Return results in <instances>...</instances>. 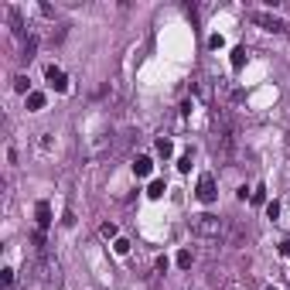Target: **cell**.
<instances>
[{"label":"cell","instance_id":"6da1fadb","mask_svg":"<svg viewBox=\"0 0 290 290\" xmlns=\"http://www.w3.org/2000/svg\"><path fill=\"white\" fill-rule=\"evenodd\" d=\"M232 147H236V130L229 123L225 113H215V133H212V150L218 154V160H229L232 157Z\"/></svg>","mask_w":290,"mask_h":290},{"label":"cell","instance_id":"7a4b0ae2","mask_svg":"<svg viewBox=\"0 0 290 290\" xmlns=\"http://www.w3.org/2000/svg\"><path fill=\"white\" fill-rule=\"evenodd\" d=\"M191 232L195 236H202V239H215V236H222L225 232V222L218 215H191Z\"/></svg>","mask_w":290,"mask_h":290},{"label":"cell","instance_id":"3957f363","mask_svg":"<svg viewBox=\"0 0 290 290\" xmlns=\"http://www.w3.org/2000/svg\"><path fill=\"white\" fill-rule=\"evenodd\" d=\"M253 21H256L263 31H273V34H284V31H287V21H280V17H273V14H253Z\"/></svg>","mask_w":290,"mask_h":290},{"label":"cell","instance_id":"277c9868","mask_svg":"<svg viewBox=\"0 0 290 290\" xmlns=\"http://www.w3.org/2000/svg\"><path fill=\"white\" fill-rule=\"evenodd\" d=\"M198 198H202L205 205H212V202L218 198V191H215V178H212V174H202V178H198Z\"/></svg>","mask_w":290,"mask_h":290},{"label":"cell","instance_id":"5b68a950","mask_svg":"<svg viewBox=\"0 0 290 290\" xmlns=\"http://www.w3.org/2000/svg\"><path fill=\"white\" fill-rule=\"evenodd\" d=\"M45 79H48V85H52L55 92H65V89H69V75L62 72L58 65H48V69H45Z\"/></svg>","mask_w":290,"mask_h":290},{"label":"cell","instance_id":"8992f818","mask_svg":"<svg viewBox=\"0 0 290 290\" xmlns=\"http://www.w3.org/2000/svg\"><path fill=\"white\" fill-rule=\"evenodd\" d=\"M41 270H45V273H41V277H45V284H48L52 290H58V287H62V266H58V263L45 260V263H41Z\"/></svg>","mask_w":290,"mask_h":290},{"label":"cell","instance_id":"52a82bcc","mask_svg":"<svg viewBox=\"0 0 290 290\" xmlns=\"http://www.w3.org/2000/svg\"><path fill=\"white\" fill-rule=\"evenodd\" d=\"M34 215H38V229H48V225H52V205H48V202H38Z\"/></svg>","mask_w":290,"mask_h":290},{"label":"cell","instance_id":"ba28073f","mask_svg":"<svg viewBox=\"0 0 290 290\" xmlns=\"http://www.w3.org/2000/svg\"><path fill=\"white\" fill-rule=\"evenodd\" d=\"M150 171H154V160H150V157H137V160H133V174H137V178H147Z\"/></svg>","mask_w":290,"mask_h":290},{"label":"cell","instance_id":"9c48e42d","mask_svg":"<svg viewBox=\"0 0 290 290\" xmlns=\"http://www.w3.org/2000/svg\"><path fill=\"white\" fill-rule=\"evenodd\" d=\"M24 103H27V109H31V113H38V109H45V92H27V99H24Z\"/></svg>","mask_w":290,"mask_h":290},{"label":"cell","instance_id":"30bf717a","mask_svg":"<svg viewBox=\"0 0 290 290\" xmlns=\"http://www.w3.org/2000/svg\"><path fill=\"white\" fill-rule=\"evenodd\" d=\"M99 232H103V239H113V242L120 239V229H116V222H103V225H99Z\"/></svg>","mask_w":290,"mask_h":290},{"label":"cell","instance_id":"8fae6325","mask_svg":"<svg viewBox=\"0 0 290 290\" xmlns=\"http://www.w3.org/2000/svg\"><path fill=\"white\" fill-rule=\"evenodd\" d=\"M157 154H160V157H171V154H174V144H171L167 137H160V140H157Z\"/></svg>","mask_w":290,"mask_h":290},{"label":"cell","instance_id":"7c38bea8","mask_svg":"<svg viewBox=\"0 0 290 290\" xmlns=\"http://www.w3.org/2000/svg\"><path fill=\"white\" fill-rule=\"evenodd\" d=\"M246 65V48H232V69H242Z\"/></svg>","mask_w":290,"mask_h":290},{"label":"cell","instance_id":"4fadbf2b","mask_svg":"<svg viewBox=\"0 0 290 290\" xmlns=\"http://www.w3.org/2000/svg\"><path fill=\"white\" fill-rule=\"evenodd\" d=\"M164 191H167V185H164V181H150V188H147V195H150V198H160Z\"/></svg>","mask_w":290,"mask_h":290},{"label":"cell","instance_id":"5bb4252c","mask_svg":"<svg viewBox=\"0 0 290 290\" xmlns=\"http://www.w3.org/2000/svg\"><path fill=\"white\" fill-rule=\"evenodd\" d=\"M191 260H195L191 249H181V253H178V266H181V270H191Z\"/></svg>","mask_w":290,"mask_h":290},{"label":"cell","instance_id":"9a60e30c","mask_svg":"<svg viewBox=\"0 0 290 290\" xmlns=\"http://www.w3.org/2000/svg\"><path fill=\"white\" fill-rule=\"evenodd\" d=\"M34 48H38V38H34V34H31V38H27V41H24V58H27V62H31V58H34Z\"/></svg>","mask_w":290,"mask_h":290},{"label":"cell","instance_id":"2e32d148","mask_svg":"<svg viewBox=\"0 0 290 290\" xmlns=\"http://www.w3.org/2000/svg\"><path fill=\"white\" fill-rule=\"evenodd\" d=\"M113 249H116L120 256H127V253H130V242H127V239H116V242H113Z\"/></svg>","mask_w":290,"mask_h":290},{"label":"cell","instance_id":"e0dca14e","mask_svg":"<svg viewBox=\"0 0 290 290\" xmlns=\"http://www.w3.org/2000/svg\"><path fill=\"white\" fill-rule=\"evenodd\" d=\"M14 89H17V92H31V89H27V79H24V75H17V79H14Z\"/></svg>","mask_w":290,"mask_h":290},{"label":"cell","instance_id":"ac0fdd59","mask_svg":"<svg viewBox=\"0 0 290 290\" xmlns=\"http://www.w3.org/2000/svg\"><path fill=\"white\" fill-rule=\"evenodd\" d=\"M266 215H270V218L280 215V202H266Z\"/></svg>","mask_w":290,"mask_h":290},{"label":"cell","instance_id":"d6986e66","mask_svg":"<svg viewBox=\"0 0 290 290\" xmlns=\"http://www.w3.org/2000/svg\"><path fill=\"white\" fill-rule=\"evenodd\" d=\"M249 198H253V205H263V202H266V195H263V188H256V191H253Z\"/></svg>","mask_w":290,"mask_h":290},{"label":"cell","instance_id":"ffe728a7","mask_svg":"<svg viewBox=\"0 0 290 290\" xmlns=\"http://www.w3.org/2000/svg\"><path fill=\"white\" fill-rule=\"evenodd\" d=\"M222 45H225V41H222V34H212V38H209V48H215V52H218Z\"/></svg>","mask_w":290,"mask_h":290},{"label":"cell","instance_id":"44dd1931","mask_svg":"<svg viewBox=\"0 0 290 290\" xmlns=\"http://www.w3.org/2000/svg\"><path fill=\"white\" fill-rule=\"evenodd\" d=\"M178 171H191V157H188V154L178 160Z\"/></svg>","mask_w":290,"mask_h":290},{"label":"cell","instance_id":"7402d4cb","mask_svg":"<svg viewBox=\"0 0 290 290\" xmlns=\"http://www.w3.org/2000/svg\"><path fill=\"white\" fill-rule=\"evenodd\" d=\"M157 273H167V256H157Z\"/></svg>","mask_w":290,"mask_h":290},{"label":"cell","instance_id":"603a6c76","mask_svg":"<svg viewBox=\"0 0 290 290\" xmlns=\"http://www.w3.org/2000/svg\"><path fill=\"white\" fill-rule=\"evenodd\" d=\"M0 280H3V284L10 287V284H14V270H3V273H0Z\"/></svg>","mask_w":290,"mask_h":290},{"label":"cell","instance_id":"cb8c5ba5","mask_svg":"<svg viewBox=\"0 0 290 290\" xmlns=\"http://www.w3.org/2000/svg\"><path fill=\"white\" fill-rule=\"evenodd\" d=\"M280 253H284V256H290V239L284 242V246H280Z\"/></svg>","mask_w":290,"mask_h":290},{"label":"cell","instance_id":"d4e9b609","mask_svg":"<svg viewBox=\"0 0 290 290\" xmlns=\"http://www.w3.org/2000/svg\"><path fill=\"white\" fill-rule=\"evenodd\" d=\"M266 290H277V287H266Z\"/></svg>","mask_w":290,"mask_h":290}]
</instances>
